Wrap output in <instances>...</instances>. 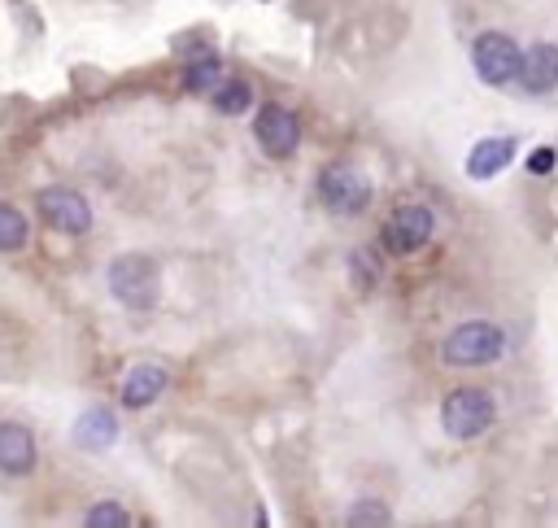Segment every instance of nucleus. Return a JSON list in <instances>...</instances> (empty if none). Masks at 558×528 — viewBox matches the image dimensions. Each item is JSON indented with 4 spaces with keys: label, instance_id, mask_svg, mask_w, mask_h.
<instances>
[{
    "label": "nucleus",
    "instance_id": "obj_1",
    "mask_svg": "<svg viewBox=\"0 0 558 528\" xmlns=\"http://www.w3.org/2000/svg\"><path fill=\"white\" fill-rule=\"evenodd\" d=\"M110 293L131 311H153L162 298V272L144 253H123L110 262Z\"/></svg>",
    "mask_w": 558,
    "mask_h": 528
},
{
    "label": "nucleus",
    "instance_id": "obj_2",
    "mask_svg": "<svg viewBox=\"0 0 558 528\" xmlns=\"http://www.w3.org/2000/svg\"><path fill=\"white\" fill-rule=\"evenodd\" d=\"M502 350H506L502 328H497V324H480V319L454 328V332L441 341V359H445L449 367H489V363L502 359Z\"/></svg>",
    "mask_w": 558,
    "mask_h": 528
},
{
    "label": "nucleus",
    "instance_id": "obj_3",
    "mask_svg": "<svg viewBox=\"0 0 558 528\" xmlns=\"http://www.w3.org/2000/svg\"><path fill=\"white\" fill-rule=\"evenodd\" d=\"M497 419V406L484 389H454L441 406V424L454 441H475L480 432H489Z\"/></svg>",
    "mask_w": 558,
    "mask_h": 528
},
{
    "label": "nucleus",
    "instance_id": "obj_4",
    "mask_svg": "<svg viewBox=\"0 0 558 528\" xmlns=\"http://www.w3.org/2000/svg\"><path fill=\"white\" fill-rule=\"evenodd\" d=\"M319 197H324V205L332 214H363L371 205V179L358 166L337 162V166H328L319 175Z\"/></svg>",
    "mask_w": 558,
    "mask_h": 528
},
{
    "label": "nucleus",
    "instance_id": "obj_5",
    "mask_svg": "<svg viewBox=\"0 0 558 528\" xmlns=\"http://www.w3.org/2000/svg\"><path fill=\"white\" fill-rule=\"evenodd\" d=\"M432 231H436L432 210L419 205V201H406V205H397V210L389 214V223H384V249L397 253V257H410V253H419V249L432 240Z\"/></svg>",
    "mask_w": 558,
    "mask_h": 528
},
{
    "label": "nucleus",
    "instance_id": "obj_6",
    "mask_svg": "<svg viewBox=\"0 0 558 528\" xmlns=\"http://www.w3.org/2000/svg\"><path fill=\"white\" fill-rule=\"evenodd\" d=\"M253 136H257L266 158H293L297 144H302V123L284 105H262L257 118H253Z\"/></svg>",
    "mask_w": 558,
    "mask_h": 528
},
{
    "label": "nucleus",
    "instance_id": "obj_7",
    "mask_svg": "<svg viewBox=\"0 0 558 528\" xmlns=\"http://www.w3.org/2000/svg\"><path fill=\"white\" fill-rule=\"evenodd\" d=\"M36 205H40V214H45V223L49 227H58V231H66V236H84L88 227H92V205H88V197L84 192H75V188H45L40 197H36Z\"/></svg>",
    "mask_w": 558,
    "mask_h": 528
},
{
    "label": "nucleus",
    "instance_id": "obj_8",
    "mask_svg": "<svg viewBox=\"0 0 558 528\" xmlns=\"http://www.w3.org/2000/svg\"><path fill=\"white\" fill-rule=\"evenodd\" d=\"M471 62H475V75L493 88L510 84L515 71H519V45L510 36H497V32H484L475 45H471Z\"/></svg>",
    "mask_w": 558,
    "mask_h": 528
},
{
    "label": "nucleus",
    "instance_id": "obj_9",
    "mask_svg": "<svg viewBox=\"0 0 558 528\" xmlns=\"http://www.w3.org/2000/svg\"><path fill=\"white\" fill-rule=\"evenodd\" d=\"M519 88L532 97H545L558 88V45H532L528 53H519V71H515Z\"/></svg>",
    "mask_w": 558,
    "mask_h": 528
},
{
    "label": "nucleus",
    "instance_id": "obj_10",
    "mask_svg": "<svg viewBox=\"0 0 558 528\" xmlns=\"http://www.w3.org/2000/svg\"><path fill=\"white\" fill-rule=\"evenodd\" d=\"M36 467V437L27 424H0V472L27 476Z\"/></svg>",
    "mask_w": 558,
    "mask_h": 528
},
{
    "label": "nucleus",
    "instance_id": "obj_11",
    "mask_svg": "<svg viewBox=\"0 0 558 528\" xmlns=\"http://www.w3.org/2000/svg\"><path fill=\"white\" fill-rule=\"evenodd\" d=\"M162 389H166V367H157V363H136V367L123 376V406H127V411H144V406H153V402L162 398Z\"/></svg>",
    "mask_w": 558,
    "mask_h": 528
},
{
    "label": "nucleus",
    "instance_id": "obj_12",
    "mask_svg": "<svg viewBox=\"0 0 558 528\" xmlns=\"http://www.w3.org/2000/svg\"><path fill=\"white\" fill-rule=\"evenodd\" d=\"M510 158H515V140H506V136L480 140V144L467 153V175H471V179H493V175H502V171L510 166Z\"/></svg>",
    "mask_w": 558,
    "mask_h": 528
},
{
    "label": "nucleus",
    "instance_id": "obj_13",
    "mask_svg": "<svg viewBox=\"0 0 558 528\" xmlns=\"http://www.w3.org/2000/svg\"><path fill=\"white\" fill-rule=\"evenodd\" d=\"M114 441H118V419H114V411L92 406V411L79 415V424H75V445H79V450H110Z\"/></svg>",
    "mask_w": 558,
    "mask_h": 528
},
{
    "label": "nucleus",
    "instance_id": "obj_14",
    "mask_svg": "<svg viewBox=\"0 0 558 528\" xmlns=\"http://www.w3.org/2000/svg\"><path fill=\"white\" fill-rule=\"evenodd\" d=\"M218 75H223V62H218L214 53H201V58L188 62L183 88H188V92H214V88H218Z\"/></svg>",
    "mask_w": 558,
    "mask_h": 528
},
{
    "label": "nucleus",
    "instance_id": "obj_15",
    "mask_svg": "<svg viewBox=\"0 0 558 528\" xmlns=\"http://www.w3.org/2000/svg\"><path fill=\"white\" fill-rule=\"evenodd\" d=\"M27 236H31L27 214L0 201V253H14V249H23V244H27Z\"/></svg>",
    "mask_w": 558,
    "mask_h": 528
},
{
    "label": "nucleus",
    "instance_id": "obj_16",
    "mask_svg": "<svg viewBox=\"0 0 558 528\" xmlns=\"http://www.w3.org/2000/svg\"><path fill=\"white\" fill-rule=\"evenodd\" d=\"M249 105H253V88H249L244 79H227V84L214 88V110H218V114L236 118V114H244Z\"/></svg>",
    "mask_w": 558,
    "mask_h": 528
},
{
    "label": "nucleus",
    "instance_id": "obj_17",
    "mask_svg": "<svg viewBox=\"0 0 558 528\" xmlns=\"http://www.w3.org/2000/svg\"><path fill=\"white\" fill-rule=\"evenodd\" d=\"M84 524H88V528H127L131 515H127L123 502H97V506H88Z\"/></svg>",
    "mask_w": 558,
    "mask_h": 528
},
{
    "label": "nucleus",
    "instance_id": "obj_18",
    "mask_svg": "<svg viewBox=\"0 0 558 528\" xmlns=\"http://www.w3.org/2000/svg\"><path fill=\"white\" fill-rule=\"evenodd\" d=\"M393 515H389V506L384 502H354L350 506V515H345V524L350 528H384Z\"/></svg>",
    "mask_w": 558,
    "mask_h": 528
},
{
    "label": "nucleus",
    "instance_id": "obj_19",
    "mask_svg": "<svg viewBox=\"0 0 558 528\" xmlns=\"http://www.w3.org/2000/svg\"><path fill=\"white\" fill-rule=\"evenodd\" d=\"M528 171H532V175H549V171H554V149H536V153L528 158Z\"/></svg>",
    "mask_w": 558,
    "mask_h": 528
}]
</instances>
